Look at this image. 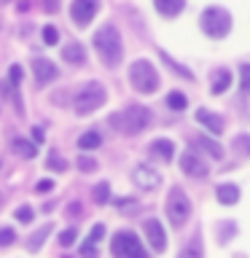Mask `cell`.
Listing matches in <instances>:
<instances>
[{"mask_svg": "<svg viewBox=\"0 0 250 258\" xmlns=\"http://www.w3.org/2000/svg\"><path fill=\"white\" fill-rule=\"evenodd\" d=\"M94 48L100 54V59L108 64V68H116L124 56V46H121V35L116 30V24H102L100 30L94 32Z\"/></svg>", "mask_w": 250, "mask_h": 258, "instance_id": "cell-1", "label": "cell"}, {"mask_svg": "<svg viewBox=\"0 0 250 258\" xmlns=\"http://www.w3.org/2000/svg\"><path fill=\"white\" fill-rule=\"evenodd\" d=\"M108 124L121 135H137L151 124V110L143 108V105H129V108L113 113L108 118Z\"/></svg>", "mask_w": 250, "mask_h": 258, "instance_id": "cell-2", "label": "cell"}, {"mask_svg": "<svg viewBox=\"0 0 250 258\" xmlns=\"http://www.w3.org/2000/svg\"><path fill=\"white\" fill-rule=\"evenodd\" d=\"M129 84H132L140 94H153L159 89V73L148 59H137L129 68Z\"/></svg>", "mask_w": 250, "mask_h": 258, "instance_id": "cell-3", "label": "cell"}, {"mask_svg": "<svg viewBox=\"0 0 250 258\" xmlns=\"http://www.w3.org/2000/svg\"><path fill=\"white\" fill-rule=\"evenodd\" d=\"M105 100H108V94H105V86L100 81L84 84L76 94V113L78 116H89V113H94L97 108H102Z\"/></svg>", "mask_w": 250, "mask_h": 258, "instance_id": "cell-4", "label": "cell"}, {"mask_svg": "<svg viewBox=\"0 0 250 258\" xmlns=\"http://www.w3.org/2000/svg\"><path fill=\"white\" fill-rule=\"evenodd\" d=\"M202 30L207 32L210 38H215V40H221L229 35V30H231V16L229 11H223V8H205L202 11Z\"/></svg>", "mask_w": 250, "mask_h": 258, "instance_id": "cell-5", "label": "cell"}, {"mask_svg": "<svg viewBox=\"0 0 250 258\" xmlns=\"http://www.w3.org/2000/svg\"><path fill=\"white\" fill-rule=\"evenodd\" d=\"M110 253L113 258H148V253H145L143 242L135 237L132 231H118L113 234L110 239Z\"/></svg>", "mask_w": 250, "mask_h": 258, "instance_id": "cell-6", "label": "cell"}, {"mask_svg": "<svg viewBox=\"0 0 250 258\" xmlns=\"http://www.w3.org/2000/svg\"><path fill=\"white\" fill-rule=\"evenodd\" d=\"M189 215H191L189 197H185L180 188H172L169 197H167V218H169V223H172L175 229H180V226L189 221Z\"/></svg>", "mask_w": 250, "mask_h": 258, "instance_id": "cell-7", "label": "cell"}, {"mask_svg": "<svg viewBox=\"0 0 250 258\" xmlns=\"http://www.w3.org/2000/svg\"><path fill=\"white\" fill-rule=\"evenodd\" d=\"M97 11H100V0H73V6H70V16L78 27H86L94 19Z\"/></svg>", "mask_w": 250, "mask_h": 258, "instance_id": "cell-8", "label": "cell"}, {"mask_svg": "<svg viewBox=\"0 0 250 258\" xmlns=\"http://www.w3.org/2000/svg\"><path fill=\"white\" fill-rule=\"evenodd\" d=\"M143 231H145V237H148L151 247L156 250V253H164L167 237H164V229H161V223L156 221V218H148V221L143 223Z\"/></svg>", "mask_w": 250, "mask_h": 258, "instance_id": "cell-9", "label": "cell"}, {"mask_svg": "<svg viewBox=\"0 0 250 258\" xmlns=\"http://www.w3.org/2000/svg\"><path fill=\"white\" fill-rule=\"evenodd\" d=\"M180 169L185 175H191V177H205L207 175V164L197 156V153H191V151H185L180 156Z\"/></svg>", "mask_w": 250, "mask_h": 258, "instance_id": "cell-10", "label": "cell"}, {"mask_svg": "<svg viewBox=\"0 0 250 258\" xmlns=\"http://www.w3.org/2000/svg\"><path fill=\"white\" fill-rule=\"evenodd\" d=\"M132 177H135V183L140 185V188H156V185L161 183V175L153 167H148V164H140L132 172Z\"/></svg>", "mask_w": 250, "mask_h": 258, "instance_id": "cell-11", "label": "cell"}, {"mask_svg": "<svg viewBox=\"0 0 250 258\" xmlns=\"http://www.w3.org/2000/svg\"><path fill=\"white\" fill-rule=\"evenodd\" d=\"M32 73H35L38 86H46L56 78V64L48 59H32Z\"/></svg>", "mask_w": 250, "mask_h": 258, "instance_id": "cell-12", "label": "cell"}, {"mask_svg": "<svg viewBox=\"0 0 250 258\" xmlns=\"http://www.w3.org/2000/svg\"><path fill=\"white\" fill-rule=\"evenodd\" d=\"M148 151H151V156H156L159 161H172V156H175V145H172V140H164V137H159V140H153L151 145H148Z\"/></svg>", "mask_w": 250, "mask_h": 258, "instance_id": "cell-13", "label": "cell"}, {"mask_svg": "<svg viewBox=\"0 0 250 258\" xmlns=\"http://www.w3.org/2000/svg\"><path fill=\"white\" fill-rule=\"evenodd\" d=\"M197 121H199L202 126H207L213 135H221L223 132V118L215 116V113H210V110H197Z\"/></svg>", "mask_w": 250, "mask_h": 258, "instance_id": "cell-14", "label": "cell"}, {"mask_svg": "<svg viewBox=\"0 0 250 258\" xmlns=\"http://www.w3.org/2000/svg\"><path fill=\"white\" fill-rule=\"evenodd\" d=\"M62 59L68 62V64H84L86 62L84 46H81V43H68V46L62 48Z\"/></svg>", "mask_w": 250, "mask_h": 258, "instance_id": "cell-15", "label": "cell"}, {"mask_svg": "<svg viewBox=\"0 0 250 258\" xmlns=\"http://www.w3.org/2000/svg\"><path fill=\"white\" fill-rule=\"evenodd\" d=\"M51 231H54V223H43L40 229H35V231L30 234V239H27V250H32V253H35V250L43 245V239H46Z\"/></svg>", "mask_w": 250, "mask_h": 258, "instance_id": "cell-16", "label": "cell"}, {"mask_svg": "<svg viewBox=\"0 0 250 258\" xmlns=\"http://www.w3.org/2000/svg\"><path fill=\"white\" fill-rule=\"evenodd\" d=\"M218 202H221V205H237L239 202V188L234 183L218 185Z\"/></svg>", "mask_w": 250, "mask_h": 258, "instance_id": "cell-17", "label": "cell"}, {"mask_svg": "<svg viewBox=\"0 0 250 258\" xmlns=\"http://www.w3.org/2000/svg\"><path fill=\"white\" fill-rule=\"evenodd\" d=\"M194 145L205 151L210 159H223V148H221V145H218L215 140H207V137H197V140H194Z\"/></svg>", "mask_w": 250, "mask_h": 258, "instance_id": "cell-18", "label": "cell"}, {"mask_svg": "<svg viewBox=\"0 0 250 258\" xmlns=\"http://www.w3.org/2000/svg\"><path fill=\"white\" fill-rule=\"evenodd\" d=\"M185 8V0H156V11L164 16H177Z\"/></svg>", "mask_w": 250, "mask_h": 258, "instance_id": "cell-19", "label": "cell"}, {"mask_svg": "<svg viewBox=\"0 0 250 258\" xmlns=\"http://www.w3.org/2000/svg\"><path fill=\"white\" fill-rule=\"evenodd\" d=\"M229 86H231V70H226V68L215 70V78H213V94H223Z\"/></svg>", "mask_w": 250, "mask_h": 258, "instance_id": "cell-20", "label": "cell"}, {"mask_svg": "<svg viewBox=\"0 0 250 258\" xmlns=\"http://www.w3.org/2000/svg\"><path fill=\"white\" fill-rule=\"evenodd\" d=\"M100 143H102L100 132H84V135L78 137V148H81V151H92V148H100Z\"/></svg>", "mask_w": 250, "mask_h": 258, "instance_id": "cell-21", "label": "cell"}, {"mask_svg": "<svg viewBox=\"0 0 250 258\" xmlns=\"http://www.w3.org/2000/svg\"><path fill=\"white\" fill-rule=\"evenodd\" d=\"M46 167H48V169H54V172H65V169H68V161H65L56 151H48V156H46Z\"/></svg>", "mask_w": 250, "mask_h": 258, "instance_id": "cell-22", "label": "cell"}, {"mask_svg": "<svg viewBox=\"0 0 250 258\" xmlns=\"http://www.w3.org/2000/svg\"><path fill=\"white\" fill-rule=\"evenodd\" d=\"M14 151L19 153V156H24V159H35V145L32 143H27V140H14Z\"/></svg>", "mask_w": 250, "mask_h": 258, "instance_id": "cell-23", "label": "cell"}, {"mask_svg": "<svg viewBox=\"0 0 250 258\" xmlns=\"http://www.w3.org/2000/svg\"><path fill=\"white\" fill-rule=\"evenodd\" d=\"M92 194H94V202H97V205H108V202H110V185H108V183H97Z\"/></svg>", "mask_w": 250, "mask_h": 258, "instance_id": "cell-24", "label": "cell"}, {"mask_svg": "<svg viewBox=\"0 0 250 258\" xmlns=\"http://www.w3.org/2000/svg\"><path fill=\"white\" fill-rule=\"evenodd\" d=\"M177 258H202V239H199V237H194V239H191V245H189V247H183V253L177 255Z\"/></svg>", "mask_w": 250, "mask_h": 258, "instance_id": "cell-25", "label": "cell"}, {"mask_svg": "<svg viewBox=\"0 0 250 258\" xmlns=\"http://www.w3.org/2000/svg\"><path fill=\"white\" fill-rule=\"evenodd\" d=\"M167 105H169L172 110H183L185 105H189V100H185L183 92H169V94H167Z\"/></svg>", "mask_w": 250, "mask_h": 258, "instance_id": "cell-26", "label": "cell"}, {"mask_svg": "<svg viewBox=\"0 0 250 258\" xmlns=\"http://www.w3.org/2000/svg\"><path fill=\"white\" fill-rule=\"evenodd\" d=\"M56 40H59V32H56V27H43V43L46 46H56Z\"/></svg>", "mask_w": 250, "mask_h": 258, "instance_id": "cell-27", "label": "cell"}, {"mask_svg": "<svg viewBox=\"0 0 250 258\" xmlns=\"http://www.w3.org/2000/svg\"><path fill=\"white\" fill-rule=\"evenodd\" d=\"M97 255H100V250H97V245L86 239L84 245H81V258H97Z\"/></svg>", "mask_w": 250, "mask_h": 258, "instance_id": "cell-28", "label": "cell"}, {"mask_svg": "<svg viewBox=\"0 0 250 258\" xmlns=\"http://www.w3.org/2000/svg\"><path fill=\"white\" fill-rule=\"evenodd\" d=\"M16 242V231L14 229H0V247H8Z\"/></svg>", "mask_w": 250, "mask_h": 258, "instance_id": "cell-29", "label": "cell"}, {"mask_svg": "<svg viewBox=\"0 0 250 258\" xmlns=\"http://www.w3.org/2000/svg\"><path fill=\"white\" fill-rule=\"evenodd\" d=\"M239 89L242 92H250V64H242L239 68Z\"/></svg>", "mask_w": 250, "mask_h": 258, "instance_id": "cell-30", "label": "cell"}, {"mask_svg": "<svg viewBox=\"0 0 250 258\" xmlns=\"http://www.w3.org/2000/svg\"><path fill=\"white\" fill-rule=\"evenodd\" d=\"M76 237H78L76 229H65V231L59 234V245H62V247H70L73 242H76Z\"/></svg>", "mask_w": 250, "mask_h": 258, "instance_id": "cell-31", "label": "cell"}, {"mask_svg": "<svg viewBox=\"0 0 250 258\" xmlns=\"http://www.w3.org/2000/svg\"><path fill=\"white\" fill-rule=\"evenodd\" d=\"M78 169H81V172H94V169H97V161H94L92 156H81V159H78Z\"/></svg>", "mask_w": 250, "mask_h": 258, "instance_id": "cell-32", "label": "cell"}, {"mask_svg": "<svg viewBox=\"0 0 250 258\" xmlns=\"http://www.w3.org/2000/svg\"><path fill=\"white\" fill-rule=\"evenodd\" d=\"M16 221H22V223H30L32 221V207H27V205H24V207H16Z\"/></svg>", "mask_w": 250, "mask_h": 258, "instance_id": "cell-33", "label": "cell"}, {"mask_svg": "<svg viewBox=\"0 0 250 258\" xmlns=\"http://www.w3.org/2000/svg\"><path fill=\"white\" fill-rule=\"evenodd\" d=\"M102 234H105V226L102 223H94L92 226V234H89V242H94V245H97V242L102 239Z\"/></svg>", "mask_w": 250, "mask_h": 258, "instance_id": "cell-34", "label": "cell"}, {"mask_svg": "<svg viewBox=\"0 0 250 258\" xmlns=\"http://www.w3.org/2000/svg\"><path fill=\"white\" fill-rule=\"evenodd\" d=\"M19 84H22V68H19V64H14V68H11V86L19 89Z\"/></svg>", "mask_w": 250, "mask_h": 258, "instance_id": "cell-35", "label": "cell"}, {"mask_svg": "<svg viewBox=\"0 0 250 258\" xmlns=\"http://www.w3.org/2000/svg\"><path fill=\"white\" fill-rule=\"evenodd\" d=\"M43 8H46L48 14H54L56 8H59V0H43Z\"/></svg>", "mask_w": 250, "mask_h": 258, "instance_id": "cell-36", "label": "cell"}, {"mask_svg": "<svg viewBox=\"0 0 250 258\" xmlns=\"http://www.w3.org/2000/svg\"><path fill=\"white\" fill-rule=\"evenodd\" d=\"M51 188H54V180H40L38 183V191L40 194H46V191H51Z\"/></svg>", "mask_w": 250, "mask_h": 258, "instance_id": "cell-37", "label": "cell"}, {"mask_svg": "<svg viewBox=\"0 0 250 258\" xmlns=\"http://www.w3.org/2000/svg\"><path fill=\"white\" fill-rule=\"evenodd\" d=\"M32 137H35L38 143H43V129H40V126H32Z\"/></svg>", "mask_w": 250, "mask_h": 258, "instance_id": "cell-38", "label": "cell"}, {"mask_svg": "<svg viewBox=\"0 0 250 258\" xmlns=\"http://www.w3.org/2000/svg\"><path fill=\"white\" fill-rule=\"evenodd\" d=\"M68 213H70L73 218H81V205H70V207H68Z\"/></svg>", "mask_w": 250, "mask_h": 258, "instance_id": "cell-39", "label": "cell"}, {"mask_svg": "<svg viewBox=\"0 0 250 258\" xmlns=\"http://www.w3.org/2000/svg\"><path fill=\"white\" fill-rule=\"evenodd\" d=\"M6 3H11V0H0V6H6Z\"/></svg>", "mask_w": 250, "mask_h": 258, "instance_id": "cell-40", "label": "cell"}]
</instances>
